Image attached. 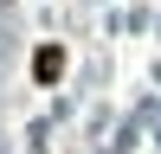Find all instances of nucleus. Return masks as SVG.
I'll return each instance as SVG.
<instances>
[{"label": "nucleus", "instance_id": "1", "mask_svg": "<svg viewBox=\"0 0 161 154\" xmlns=\"http://www.w3.org/2000/svg\"><path fill=\"white\" fill-rule=\"evenodd\" d=\"M32 71H39V77H58V71H64V51H58V45H45V51L32 58Z\"/></svg>", "mask_w": 161, "mask_h": 154}]
</instances>
